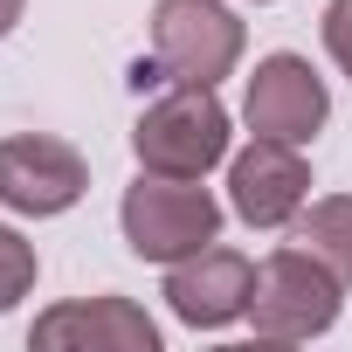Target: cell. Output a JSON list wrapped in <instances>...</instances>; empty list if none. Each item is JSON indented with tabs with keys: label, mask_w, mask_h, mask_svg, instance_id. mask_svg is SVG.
<instances>
[{
	"label": "cell",
	"mask_w": 352,
	"mask_h": 352,
	"mask_svg": "<svg viewBox=\"0 0 352 352\" xmlns=\"http://www.w3.org/2000/svg\"><path fill=\"white\" fill-rule=\"evenodd\" d=\"M124 242L145 263H180L221 235V201L194 180H166V173H138V187H124Z\"/></svg>",
	"instance_id": "3957f363"
},
{
	"label": "cell",
	"mask_w": 352,
	"mask_h": 352,
	"mask_svg": "<svg viewBox=\"0 0 352 352\" xmlns=\"http://www.w3.org/2000/svg\"><path fill=\"white\" fill-rule=\"evenodd\" d=\"M324 49H331V63L352 76V0H331V8H324Z\"/></svg>",
	"instance_id": "7c38bea8"
},
{
	"label": "cell",
	"mask_w": 352,
	"mask_h": 352,
	"mask_svg": "<svg viewBox=\"0 0 352 352\" xmlns=\"http://www.w3.org/2000/svg\"><path fill=\"white\" fill-rule=\"evenodd\" d=\"M242 118L256 138H283V145H311L318 124L331 118V97L318 83V69L304 56H263L242 97Z\"/></svg>",
	"instance_id": "8992f818"
},
{
	"label": "cell",
	"mask_w": 352,
	"mask_h": 352,
	"mask_svg": "<svg viewBox=\"0 0 352 352\" xmlns=\"http://www.w3.org/2000/svg\"><path fill=\"white\" fill-rule=\"evenodd\" d=\"M28 290H35V249L14 228H0V311H14Z\"/></svg>",
	"instance_id": "8fae6325"
},
{
	"label": "cell",
	"mask_w": 352,
	"mask_h": 352,
	"mask_svg": "<svg viewBox=\"0 0 352 352\" xmlns=\"http://www.w3.org/2000/svg\"><path fill=\"white\" fill-rule=\"evenodd\" d=\"M345 283L311 256V249H276L263 270H256V290H249V318L263 338H318L338 324V297Z\"/></svg>",
	"instance_id": "277c9868"
},
{
	"label": "cell",
	"mask_w": 352,
	"mask_h": 352,
	"mask_svg": "<svg viewBox=\"0 0 352 352\" xmlns=\"http://www.w3.org/2000/svg\"><path fill=\"white\" fill-rule=\"evenodd\" d=\"M242 63V21L221 0H159L152 8V63L131 69V83H221Z\"/></svg>",
	"instance_id": "6da1fadb"
},
{
	"label": "cell",
	"mask_w": 352,
	"mask_h": 352,
	"mask_svg": "<svg viewBox=\"0 0 352 352\" xmlns=\"http://www.w3.org/2000/svg\"><path fill=\"white\" fill-rule=\"evenodd\" d=\"M21 8H28V0H0V42L14 35V21H21Z\"/></svg>",
	"instance_id": "4fadbf2b"
},
{
	"label": "cell",
	"mask_w": 352,
	"mask_h": 352,
	"mask_svg": "<svg viewBox=\"0 0 352 352\" xmlns=\"http://www.w3.org/2000/svg\"><path fill=\"white\" fill-rule=\"evenodd\" d=\"M304 201H311V166H304L297 145L256 138L249 152H235V166H228V208L249 228H283V221L304 214Z\"/></svg>",
	"instance_id": "52a82bcc"
},
{
	"label": "cell",
	"mask_w": 352,
	"mask_h": 352,
	"mask_svg": "<svg viewBox=\"0 0 352 352\" xmlns=\"http://www.w3.org/2000/svg\"><path fill=\"white\" fill-rule=\"evenodd\" d=\"M297 249H311L338 283H352V194L311 201V208L297 214Z\"/></svg>",
	"instance_id": "30bf717a"
},
{
	"label": "cell",
	"mask_w": 352,
	"mask_h": 352,
	"mask_svg": "<svg viewBox=\"0 0 352 352\" xmlns=\"http://www.w3.org/2000/svg\"><path fill=\"white\" fill-rule=\"evenodd\" d=\"M90 194V166L76 145L49 138V131H21L0 138V208L8 214H69Z\"/></svg>",
	"instance_id": "5b68a950"
},
{
	"label": "cell",
	"mask_w": 352,
	"mask_h": 352,
	"mask_svg": "<svg viewBox=\"0 0 352 352\" xmlns=\"http://www.w3.org/2000/svg\"><path fill=\"white\" fill-rule=\"evenodd\" d=\"M131 152L145 173H166V180H201L208 166H221L228 159V111H221L214 83H173L131 124Z\"/></svg>",
	"instance_id": "7a4b0ae2"
},
{
	"label": "cell",
	"mask_w": 352,
	"mask_h": 352,
	"mask_svg": "<svg viewBox=\"0 0 352 352\" xmlns=\"http://www.w3.org/2000/svg\"><path fill=\"white\" fill-rule=\"evenodd\" d=\"M249 290H256L249 256L214 249V242L194 249V256H180V263H166V304H173V318L194 324V331H221V324H235V318L249 311Z\"/></svg>",
	"instance_id": "ba28073f"
},
{
	"label": "cell",
	"mask_w": 352,
	"mask_h": 352,
	"mask_svg": "<svg viewBox=\"0 0 352 352\" xmlns=\"http://www.w3.org/2000/svg\"><path fill=\"white\" fill-rule=\"evenodd\" d=\"M42 352H159V324L131 297H76L35 318Z\"/></svg>",
	"instance_id": "9c48e42d"
}]
</instances>
